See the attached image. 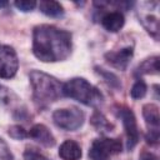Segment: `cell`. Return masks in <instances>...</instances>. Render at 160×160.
Returning a JSON list of instances; mask_svg holds the SVG:
<instances>
[{"mask_svg": "<svg viewBox=\"0 0 160 160\" xmlns=\"http://www.w3.org/2000/svg\"><path fill=\"white\" fill-rule=\"evenodd\" d=\"M140 160H159V158L151 152H144L140 158Z\"/></svg>", "mask_w": 160, "mask_h": 160, "instance_id": "23", "label": "cell"}, {"mask_svg": "<svg viewBox=\"0 0 160 160\" xmlns=\"http://www.w3.org/2000/svg\"><path fill=\"white\" fill-rule=\"evenodd\" d=\"M28 136L32 140H35L36 142L41 144L42 146L46 148H51L55 145V138L51 134V131L42 124H35L34 126H31V129L28 132Z\"/></svg>", "mask_w": 160, "mask_h": 160, "instance_id": "10", "label": "cell"}, {"mask_svg": "<svg viewBox=\"0 0 160 160\" xmlns=\"http://www.w3.org/2000/svg\"><path fill=\"white\" fill-rule=\"evenodd\" d=\"M62 95L92 108L99 106L104 100L101 92L82 78H72L62 84Z\"/></svg>", "mask_w": 160, "mask_h": 160, "instance_id": "3", "label": "cell"}, {"mask_svg": "<svg viewBox=\"0 0 160 160\" xmlns=\"http://www.w3.org/2000/svg\"><path fill=\"white\" fill-rule=\"evenodd\" d=\"M159 72V58L152 56L146 60H144L139 68L138 74H158Z\"/></svg>", "mask_w": 160, "mask_h": 160, "instance_id": "16", "label": "cell"}, {"mask_svg": "<svg viewBox=\"0 0 160 160\" xmlns=\"http://www.w3.org/2000/svg\"><path fill=\"white\" fill-rule=\"evenodd\" d=\"M125 24L124 15L120 11H109L101 18V25L110 32L119 31Z\"/></svg>", "mask_w": 160, "mask_h": 160, "instance_id": "11", "label": "cell"}, {"mask_svg": "<svg viewBox=\"0 0 160 160\" xmlns=\"http://www.w3.org/2000/svg\"><path fill=\"white\" fill-rule=\"evenodd\" d=\"M14 5L19 10H21L24 12H28V11H31L36 6V1H34V0H20V1H15Z\"/></svg>", "mask_w": 160, "mask_h": 160, "instance_id": "19", "label": "cell"}, {"mask_svg": "<svg viewBox=\"0 0 160 160\" xmlns=\"http://www.w3.org/2000/svg\"><path fill=\"white\" fill-rule=\"evenodd\" d=\"M24 160H49V159L45 158L44 155L39 154L38 151L32 150V149H28L24 152Z\"/></svg>", "mask_w": 160, "mask_h": 160, "instance_id": "21", "label": "cell"}, {"mask_svg": "<svg viewBox=\"0 0 160 160\" xmlns=\"http://www.w3.org/2000/svg\"><path fill=\"white\" fill-rule=\"evenodd\" d=\"M159 2L158 1H141L138 4V16L146 29V31L154 36V39H159Z\"/></svg>", "mask_w": 160, "mask_h": 160, "instance_id": "4", "label": "cell"}, {"mask_svg": "<svg viewBox=\"0 0 160 160\" xmlns=\"http://www.w3.org/2000/svg\"><path fill=\"white\" fill-rule=\"evenodd\" d=\"M71 34L52 25H38L32 31V52L44 62L65 60L71 52Z\"/></svg>", "mask_w": 160, "mask_h": 160, "instance_id": "1", "label": "cell"}, {"mask_svg": "<svg viewBox=\"0 0 160 160\" xmlns=\"http://www.w3.org/2000/svg\"><path fill=\"white\" fill-rule=\"evenodd\" d=\"M146 141L151 145H156L159 142V130H149L146 134Z\"/></svg>", "mask_w": 160, "mask_h": 160, "instance_id": "22", "label": "cell"}, {"mask_svg": "<svg viewBox=\"0 0 160 160\" xmlns=\"http://www.w3.org/2000/svg\"><path fill=\"white\" fill-rule=\"evenodd\" d=\"M132 54H134V50L130 46H126V48H122L120 50H116V51H109L105 54V59L106 61L119 69V70H125L132 58Z\"/></svg>", "mask_w": 160, "mask_h": 160, "instance_id": "9", "label": "cell"}, {"mask_svg": "<svg viewBox=\"0 0 160 160\" xmlns=\"http://www.w3.org/2000/svg\"><path fill=\"white\" fill-rule=\"evenodd\" d=\"M122 145L119 139H109V138H101L92 141L90 150H89V158L91 160H110L112 155H116L121 151Z\"/></svg>", "mask_w": 160, "mask_h": 160, "instance_id": "6", "label": "cell"}, {"mask_svg": "<svg viewBox=\"0 0 160 160\" xmlns=\"http://www.w3.org/2000/svg\"><path fill=\"white\" fill-rule=\"evenodd\" d=\"M81 148L74 140H65L59 149V156L62 160H79L81 158Z\"/></svg>", "mask_w": 160, "mask_h": 160, "instance_id": "12", "label": "cell"}, {"mask_svg": "<svg viewBox=\"0 0 160 160\" xmlns=\"http://www.w3.org/2000/svg\"><path fill=\"white\" fill-rule=\"evenodd\" d=\"M39 9L42 14H45L46 16H50V18H61L64 15V8L58 1H51V0L50 1L49 0L40 1Z\"/></svg>", "mask_w": 160, "mask_h": 160, "instance_id": "14", "label": "cell"}, {"mask_svg": "<svg viewBox=\"0 0 160 160\" xmlns=\"http://www.w3.org/2000/svg\"><path fill=\"white\" fill-rule=\"evenodd\" d=\"M0 160H14L12 152L10 151V148L8 144L0 138Z\"/></svg>", "mask_w": 160, "mask_h": 160, "instance_id": "20", "label": "cell"}, {"mask_svg": "<svg viewBox=\"0 0 160 160\" xmlns=\"http://www.w3.org/2000/svg\"><path fill=\"white\" fill-rule=\"evenodd\" d=\"M146 90H148L146 84H145L141 79H138V80L135 81V84L132 85L131 90H130V95H131L132 99H141V98L145 96Z\"/></svg>", "mask_w": 160, "mask_h": 160, "instance_id": "17", "label": "cell"}, {"mask_svg": "<svg viewBox=\"0 0 160 160\" xmlns=\"http://www.w3.org/2000/svg\"><path fill=\"white\" fill-rule=\"evenodd\" d=\"M118 115L121 119L122 125H124V130H125V135H126V148L129 150H131L139 142V138H140L139 129H138V125H136L135 115L128 108L119 109Z\"/></svg>", "mask_w": 160, "mask_h": 160, "instance_id": "7", "label": "cell"}, {"mask_svg": "<svg viewBox=\"0 0 160 160\" xmlns=\"http://www.w3.org/2000/svg\"><path fill=\"white\" fill-rule=\"evenodd\" d=\"M84 112L78 108L58 109L52 112V120L60 129L74 131L78 130L84 124Z\"/></svg>", "mask_w": 160, "mask_h": 160, "instance_id": "5", "label": "cell"}, {"mask_svg": "<svg viewBox=\"0 0 160 160\" xmlns=\"http://www.w3.org/2000/svg\"><path fill=\"white\" fill-rule=\"evenodd\" d=\"M142 116L149 130H159L160 115H159V108L155 104H145L142 106Z\"/></svg>", "mask_w": 160, "mask_h": 160, "instance_id": "13", "label": "cell"}, {"mask_svg": "<svg viewBox=\"0 0 160 160\" xmlns=\"http://www.w3.org/2000/svg\"><path fill=\"white\" fill-rule=\"evenodd\" d=\"M19 60L15 50L8 45H0V78L11 79L16 75Z\"/></svg>", "mask_w": 160, "mask_h": 160, "instance_id": "8", "label": "cell"}, {"mask_svg": "<svg viewBox=\"0 0 160 160\" xmlns=\"http://www.w3.org/2000/svg\"><path fill=\"white\" fill-rule=\"evenodd\" d=\"M8 132H9L10 138H12L15 140H22V139L28 138L26 130L22 126H20V125H12V126H10Z\"/></svg>", "mask_w": 160, "mask_h": 160, "instance_id": "18", "label": "cell"}, {"mask_svg": "<svg viewBox=\"0 0 160 160\" xmlns=\"http://www.w3.org/2000/svg\"><path fill=\"white\" fill-rule=\"evenodd\" d=\"M6 5H8V2H6V1H0V9H1V8H5Z\"/></svg>", "mask_w": 160, "mask_h": 160, "instance_id": "25", "label": "cell"}, {"mask_svg": "<svg viewBox=\"0 0 160 160\" xmlns=\"http://www.w3.org/2000/svg\"><path fill=\"white\" fill-rule=\"evenodd\" d=\"M29 78L34 100L39 106H48L62 96V84L54 76L39 70H32Z\"/></svg>", "mask_w": 160, "mask_h": 160, "instance_id": "2", "label": "cell"}, {"mask_svg": "<svg viewBox=\"0 0 160 160\" xmlns=\"http://www.w3.org/2000/svg\"><path fill=\"white\" fill-rule=\"evenodd\" d=\"M91 124L92 126L98 130V131H101V132H109L112 130V124L100 112V111H95L91 116Z\"/></svg>", "mask_w": 160, "mask_h": 160, "instance_id": "15", "label": "cell"}, {"mask_svg": "<svg viewBox=\"0 0 160 160\" xmlns=\"http://www.w3.org/2000/svg\"><path fill=\"white\" fill-rule=\"evenodd\" d=\"M5 95H6V90L2 86H0V99H4Z\"/></svg>", "mask_w": 160, "mask_h": 160, "instance_id": "24", "label": "cell"}]
</instances>
